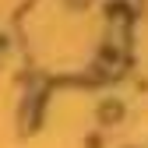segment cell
<instances>
[{
  "label": "cell",
  "instance_id": "cell-1",
  "mask_svg": "<svg viewBox=\"0 0 148 148\" xmlns=\"http://www.w3.org/2000/svg\"><path fill=\"white\" fill-rule=\"evenodd\" d=\"M102 116H106V120H109V116L116 120V116H120V106H102Z\"/></svg>",
  "mask_w": 148,
  "mask_h": 148
}]
</instances>
